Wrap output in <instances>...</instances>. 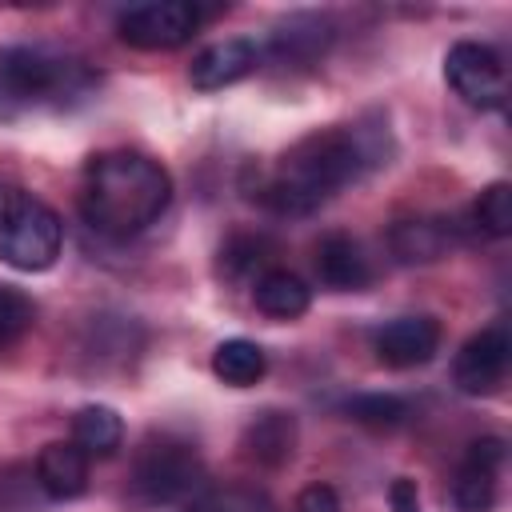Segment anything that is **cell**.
Wrapping results in <instances>:
<instances>
[{
  "instance_id": "obj_1",
  "label": "cell",
  "mask_w": 512,
  "mask_h": 512,
  "mask_svg": "<svg viewBox=\"0 0 512 512\" xmlns=\"http://www.w3.org/2000/svg\"><path fill=\"white\" fill-rule=\"evenodd\" d=\"M384 124H348V128H324L304 140H296L272 168V176L260 188V204L280 216H308L320 204H328L344 184L360 180L368 168L384 164Z\"/></svg>"
},
{
  "instance_id": "obj_2",
  "label": "cell",
  "mask_w": 512,
  "mask_h": 512,
  "mask_svg": "<svg viewBox=\"0 0 512 512\" xmlns=\"http://www.w3.org/2000/svg\"><path fill=\"white\" fill-rule=\"evenodd\" d=\"M172 200V176L160 160L144 152H100L84 168L80 212L84 220L112 240H128L156 224Z\"/></svg>"
},
{
  "instance_id": "obj_3",
  "label": "cell",
  "mask_w": 512,
  "mask_h": 512,
  "mask_svg": "<svg viewBox=\"0 0 512 512\" xmlns=\"http://www.w3.org/2000/svg\"><path fill=\"white\" fill-rule=\"evenodd\" d=\"M64 244L60 216L32 192L8 188L0 196V264L16 272H44Z\"/></svg>"
},
{
  "instance_id": "obj_4",
  "label": "cell",
  "mask_w": 512,
  "mask_h": 512,
  "mask_svg": "<svg viewBox=\"0 0 512 512\" xmlns=\"http://www.w3.org/2000/svg\"><path fill=\"white\" fill-rule=\"evenodd\" d=\"M132 488L148 504L192 500L204 488V460L188 440H180L172 432L148 436L132 460Z\"/></svg>"
},
{
  "instance_id": "obj_5",
  "label": "cell",
  "mask_w": 512,
  "mask_h": 512,
  "mask_svg": "<svg viewBox=\"0 0 512 512\" xmlns=\"http://www.w3.org/2000/svg\"><path fill=\"white\" fill-rule=\"evenodd\" d=\"M88 72L76 60H60L44 48H4L0 52V96L16 104H44L80 92Z\"/></svg>"
},
{
  "instance_id": "obj_6",
  "label": "cell",
  "mask_w": 512,
  "mask_h": 512,
  "mask_svg": "<svg viewBox=\"0 0 512 512\" xmlns=\"http://www.w3.org/2000/svg\"><path fill=\"white\" fill-rule=\"evenodd\" d=\"M200 28V8L184 0H148L132 4L116 16V32L124 44L144 48V52H168L180 48L196 36Z\"/></svg>"
},
{
  "instance_id": "obj_7",
  "label": "cell",
  "mask_w": 512,
  "mask_h": 512,
  "mask_svg": "<svg viewBox=\"0 0 512 512\" xmlns=\"http://www.w3.org/2000/svg\"><path fill=\"white\" fill-rule=\"evenodd\" d=\"M444 80L472 108H500L504 96H508V76H504L500 52L488 48V44H476V40H456L448 48Z\"/></svg>"
},
{
  "instance_id": "obj_8",
  "label": "cell",
  "mask_w": 512,
  "mask_h": 512,
  "mask_svg": "<svg viewBox=\"0 0 512 512\" xmlns=\"http://www.w3.org/2000/svg\"><path fill=\"white\" fill-rule=\"evenodd\" d=\"M508 356H512V344H508V332L504 328H484L476 332L472 340H464V348L456 352V364H452V380L464 396H488L504 384V372H508Z\"/></svg>"
},
{
  "instance_id": "obj_9",
  "label": "cell",
  "mask_w": 512,
  "mask_h": 512,
  "mask_svg": "<svg viewBox=\"0 0 512 512\" xmlns=\"http://www.w3.org/2000/svg\"><path fill=\"white\" fill-rule=\"evenodd\" d=\"M504 468V440L500 436H480L468 444L460 472H456V508L460 512H492L496 504V480Z\"/></svg>"
},
{
  "instance_id": "obj_10",
  "label": "cell",
  "mask_w": 512,
  "mask_h": 512,
  "mask_svg": "<svg viewBox=\"0 0 512 512\" xmlns=\"http://www.w3.org/2000/svg\"><path fill=\"white\" fill-rule=\"evenodd\" d=\"M376 356L380 364L388 368H416V364H428L440 348V324L432 316H400V320H388L376 336Z\"/></svg>"
},
{
  "instance_id": "obj_11",
  "label": "cell",
  "mask_w": 512,
  "mask_h": 512,
  "mask_svg": "<svg viewBox=\"0 0 512 512\" xmlns=\"http://www.w3.org/2000/svg\"><path fill=\"white\" fill-rule=\"evenodd\" d=\"M256 64H260V48H256L252 40H244V36H228V40L208 44V48L192 60L188 80H192V88H200V92H220V88H228V84L252 76Z\"/></svg>"
},
{
  "instance_id": "obj_12",
  "label": "cell",
  "mask_w": 512,
  "mask_h": 512,
  "mask_svg": "<svg viewBox=\"0 0 512 512\" xmlns=\"http://www.w3.org/2000/svg\"><path fill=\"white\" fill-rule=\"evenodd\" d=\"M316 276L332 292H360L372 280V264L360 240H352L348 232H328L316 244Z\"/></svg>"
},
{
  "instance_id": "obj_13",
  "label": "cell",
  "mask_w": 512,
  "mask_h": 512,
  "mask_svg": "<svg viewBox=\"0 0 512 512\" xmlns=\"http://www.w3.org/2000/svg\"><path fill=\"white\" fill-rule=\"evenodd\" d=\"M36 484L48 500H76L88 488V456L72 440H52L36 456Z\"/></svg>"
},
{
  "instance_id": "obj_14",
  "label": "cell",
  "mask_w": 512,
  "mask_h": 512,
  "mask_svg": "<svg viewBox=\"0 0 512 512\" xmlns=\"http://www.w3.org/2000/svg\"><path fill=\"white\" fill-rule=\"evenodd\" d=\"M328 44H332V24L324 16L300 12V16H288V24L272 32L268 56L276 64H312L328 52Z\"/></svg>"
},
{
  "instance_id": "obj_15",
  "label": "cell",
  "mask_w": 512,
  "mask_h": 512,
  "mask_svg": "<svg viewBox=\"0 0 512 512\" xmlns=\"http://www.w3.org/2000/svg\"><path fill=\"white\" fill-rule=\"evenodd\" d=\"M240 448H244L248 460L264 464V468L288 464L292 452H296V420H292V412H280V408L260 412V416L244 428Z\"/></svg>"
},
{
  "instance_id": "obj_16",
  "label": "cell",
  "mask_w": 512,
  "mask_h": 512,
  "mask_svg": "<svg viewBox=\"0 0 512 512\" xmlns=\"http://www.w3.org/2000/svg\"><path fill=\"white\" fill-rule=\"evenodd\" d=\"M452 244V228L436 216H412V220H396L388 232V248L400 264H432L448 252Z\"/></svg>"
},
{
  "instance_id": "obj_17",
  "label": "cell",
  "mask_w": 512,
  "mask_h": 512,
  "mask_svg": "<svg viewBox=\"0 0 512 512\" xmlns=\"http://www.w3.org/2000/svg\"><path fill=\"white\" fill-rule=\"evenodd\" d=\"M252 300H256V308H260L264 316H272V320H296V316L308 312L312 288H308L296 272H288V268H268V272L256 276Z\"/></svg>"
},
{
  "instance_id": "obj_18",
  "label": "cell",
  "mask_w": 512,
  "mask_h": 512,
  "mask_svg": "<svg viewBox=\"0 0 512 512\" xmlns=\"http://www.w3.org/2000/svg\"><path fill=\"white\" fill-rule=\"evenodd\" d=\"M72 444L84 456H112L124 444V420L108 404H88L72 416Z\"/></svg>"
},
{
  "instance_id": "obj_19",
  "label": "cell",
  "mask_w": 512,
  "mask_h": 512,
  "mask_svg": "<svg viewBox=\"0 0 512 512\" xmlns=\"http://www.w3.org/2000/svg\"><path fill=\"white\" fill-rule=\"evenodd\" d=\"M212 372L232 384V388H252L264 372H268V356L256 340H244V336H232V340H220L216 352H212Z\"/></svg>"
},
{
  "instance_id": "obj_20",
  "label": "cell",
  "mask_w": 512,
  "mask_h": 512,
  "mask_svg": "<svg viewBox=\"0 0 512 512\" xmlns=\"http://www.w3.org/2000/svg\"><path fill=\"white\" fill-rule=\"evenodd\" d=\"M344 412L368 428H396L408 420V400H400L392 392H364V396H352L344 404Z\"/></svg>"
},
{
  "instance_id": "obj_21",
  "label": "cell",
  "mask_w": 512,
  "mask_h": 512,
  "mask_svg": "<svg viewBox=\"0 0 512 512\" xmlns=\"http://www.w3.org/2000/svg\"><path fill=\"white\" fill-rule=\"evenodd\" d=\"M184 512H268V500L252 488H200Z\"/></svg>"
},
{
  "instance_id": "obj_22",
  "label": "cell",
  "mask_w": 512,
  "mask_h": 512,
  "mask_svg": "<svg viewBox=\"0 0 512 512\" xmlns=\"http://www.w3.org/2000/svg\"><path fill=\"white\" fill-rule=\"evenodd\" d=\"M476 216V228H484L488 236H508L512 232V188L504 180L488 184L472 208Z\"/></svg>"
},
{
  "instance_id": "obj_23",
  "label": "cell",
  "mask_w": 512,
  "mask_h": 512,
  "mask_svg": "<svg viewBox=\"0 0 512 512\" xmlns=\"http://www.w3.org/2000/svg\"><path fill=\"white\" fill-rule=\"evenodd\" d=\"M32 320H36L32 300H28L20 288L0 284V348L16 344V340H20V336L32 328Z\"/></svg>"
},
{
  "instance_id": "obj_24",
  "label": "cell",
  "mask_w": 512,
  "mask_h": 512,
  "mask_svg": "<svg viewBox=\"0 0 512 512\" xmlns=\"http://www.w3.org/2000/svg\"><path fill=\"white\" fill-rule=\"evenodd\" d=\"M260 252H264V240H260V236H240V240H232L220 256H224L228 272H232V276H240V272H252V268L264 260Z\"/></svg>"
},
{
  "instance_id": "obj_25",
  "label": "cell",
  "mask_w": 512,
  "mask_h": 512,
  "mask_svg": "<svg viewBox=\"0 0 512 512\" xmlns=\"http://www.w3.org/2000/svg\"><path fill=\"white\" fill-rule=\"evenodd\" d=\"M296 512H340V496L328 484H308L296 496Z\"/></svg>"
},
{
  "instance_id": "obj_26",
  "label": "cell",
  "mask_w": 512,
  "mask_h": 512,
  "mask_svg": "<svg viewBox=\"0 0 512 512\" xmlns=\"http://www.w3.org/2000/svg\"><path fill=\"white\" fill-rule=\"evenodd\" d=\"M388 500H392V512H420V492H416V480L396 476V480H392V488H388Z\"/></svg>"
}]
</instances>
